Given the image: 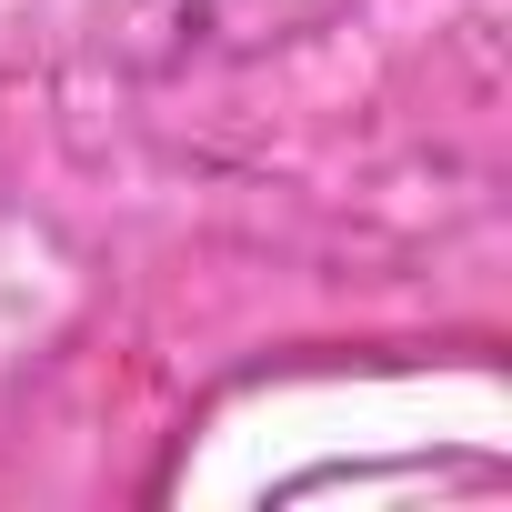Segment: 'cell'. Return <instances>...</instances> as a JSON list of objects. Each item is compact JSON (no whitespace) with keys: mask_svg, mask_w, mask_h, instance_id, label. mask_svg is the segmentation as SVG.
Instances as JSON below:
<instances>
[]
</instances>
